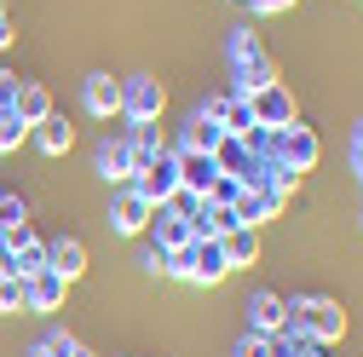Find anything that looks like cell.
<instances>
[{"label": "cell", "mask_w": 363, "mask_h": 357, "mask_svg": "<svg viewBox=\"0 0 363 357\" xmlns=\"http://www.w3.org/2000/svg\"><path fill=\"white\" fill-rule=\"evenodd\" d=\"M231 69H237V81H242V98L265 93V86H277V64L265 58V47H259L248 29L231 35Z\"/></svg>", "instance_id": "cell-1"}, {"label": "cell", "mask_w": 363, "mask_h": 357, "mask_svg": "<svg viewBox=\"0 0 363 357\" xmlns=\"http://www.w3.org/2000/svg\"><path fill=\"white\" fill-rule=\"evenodd\" d=\"M162 104H167V86H162L156 75H133V81H121V115H127V121H156Z\"/></svg>", "instance_id": "cell-2"}, {"label": "cell", "mask_w": 363, "mask_h": 357, "mask_svg": "<svg viewBox=\"0 0 363 357\" xmlns=\"http://www.w3.org/2000/svg\"><path fill=\"white\" fill-rule=\"evenodd\" d=\"M289 323L306 329V334H317V340H335V334L346 329V317H340L335 300H294V305H289Z\"/></svg>", "instance_id": "cell-3"}, {"label": "cell", "mask_w": 363, "mask_h": 357, "mask_svg": "<svg viewBox=\"0 0 363 357\" xmlns=\"http://www.w3.org/2000/svg\"><path fill=\"white\" fill-rule=\"evenodd\" d=\"M133 191H139L150 208H167V196L179 191V162H173V156H156V162H145L139 173H133Z\"/></svg>", "instance_id": "cell-4"}, {"label": "cell", "mask_w": 363, "mask_h": 357, "mask_svg": "<svg viewBox=\"0 0 363 357\" xmlns=\"http://www.w3.org/2000/svg\"><path fill=\"white\" fill-rule=\"evenodd\" d=\"M248 329L254 334H283L289 329V305L277 300V294H271V288H259V294H248Z\"/></svg>", "instance_id": "cell-5"}, {"label": "cell", "mask_w": 363, "mask_h": 357, "mask_svg": "<svg viewBox=\"0 0 363 357\" xmlns=\"http://www.w3.org/2000/svg\"><path fill=\"white\" fill-rule=\"evenodd\" d=\"M173 162H179V191H196V196H208V185L219 178L213 156H208V150H179Z\"/></svg>", "instance_id": "cell-6"}, {"label": "cell", "mask_w": 363, "mask_h": 357, "mask_svg": "<svg viewBox=\"0 0 363 357\" xmlns=\"http://www.w3.org/2000/svg\"><path fill=\"white\" fill-rule=\"evenodd\" d=\"M248 104H254V127H271V132H277V127L294 121V104H289L283 86H265V93H254Z\"/></svg>", "instance_id": "cell-7"}, {"label": "cell", "mask_w": 363, "mask_h": 357, "mask_svg": "<svg viewBox=\"0 0 363 357\" xmlns=\"http://www.w3.org/2000/svg\"><path fill=\"white\" fill-rule=\"evenodd\" d=\"M231 265H225V248L213 242V237H196L191 242V283H219Z\"/></svg>", "instance_id": "cell-8"}, {"label": "cell", "mask_w": 363, "mask_h": 357, "mask_svg": "<svg viewBox=\"0 0 363 357\" xmlns=\"http://www.w3.org/2000/svg\"><path fill=\"white\" fill-rule=\"evenodd\" d=\"M150 213H156V208H150L139 191H121L116 208H110V219H116V231H121V237H139V231L150 225Z\"/></svg>", "instance_id": "cell-9"}, {"label": "cell", "mask_w": 363, "mask_h": 357, "mask_svg": "<svg viewBox=\"0 0 363 357\" xmlns=\"http://www.w3.org/2000/svg\"><path fill=\"white\" fill-rule=\"evenodd\" d=\"M81 98H86V110H93V115H121V81H110V75L99 69V75L81 81Z\"/></svg>", "instance_id": "cell-10"}, {"label": "cell", "mask_w": 363, "mask_h": 357, "mask_svg": "<svg viewBox=\"0 0 363 357\" xmlns=\"http://www.w3.org/2000/svg\"><path fill=\"white\" fill-rule=\"evenodd\" d=\"M150 219H156V248H162V254H179V248H191V242H196L191 219H179L173 208H156Z\"/></svg>", "instance_id": "cell-11"}, {"label": "cell", "mask_w": 363, "mask_h": 357, "mask_svg": "<svg viewBox=\"0 0 363 357\" xmlns=\"http://www.w3.org/2000/svg\"><path fill=\"white\" fill-rule=\"evenodd\" d=\"M64 277L58 271H35V277H23V294H29V311H58L64 305Z\"/></svg>", "instance_id": "cell-12"}, {"label": "cell", "mask_w": 363, "mask_h": 357, "mask_svg": "<svg viewBox=\"0 0 363 357\" xmlns=\"http://www.w3.org/2000/svg\"><path fill=\"white\" fill-rule=\"evenodd\" d=\"M47 271H58L64 283H75V277L86 271V248H81L75 237H58V242L47 248Z\"/></svg>", "instance_id": "cell-13"}, {"label": "cell", "mask_w": 363, "mask_h": 357, "mask_svg": "<svg viewBox=\"0 0 363 357\" xmlns=\"http://www.w3.org/2000/svg\"><path fill=\"white\" fill-rule=\"evenodd\" d=\"M219 248H225V265L237 271V265H254V254H259V237H254V225H231V231L219 237Z\"/></svg>", "instance_id": "cell-14"}, {"label": "cell", "mask_w": 363, "mask_h": 357, "mask_svg": "<svg viewBox=\"0 0 363 357\" xmlns=\"http://www.w3.org/2000/svg\"><path fill=\"white\" fill-rule=\"evenodd\" d=\"M35 144L47 150V156H64V150L75 144V127H69L64 115H40V121H35Z\"/></svg>", "instance_id": "cell-15"}, {"label": "cell", "mask_w": 363, "mask_h": 357, "mask_svg": "<svg viewBox=\"0 0 363 357\" xmlns=\"http://www.w3.org/2000/svg\"><path fill=\"white\" fill-rule=\"evenodd\" d=\"M219 139H225V127H219V115H208V110H196L191 115V132H185V144H179V150H219Z\"/></svg>", "instance_id": "cell-16"}, {"label": "cell", "mask_w": 363, "mask_h": 357, "mask_svg": "<svg viewBox=\"0 0 363 357\" xmlns=\"http://www.w3.org/2000/svg\"><path fill=\"white\" fill-rule=\"evenodd\" d=\"M99 173L104 178H133V173H139V150H133V144H104L99 150Z\"/></svg>", "instance_id": "cell-17"}, {"label": "cell", "mask_w": 363, "mask_h": 357, "mask_svg": "<svg viewBox=\"0 0 363 357\" xmlns=\"http://www.w3.org/2000/svg\"><path fill=\"white\" fill-rule=\"evenodd\" d=\"M219 127L231 132V139H248V132H254V104L248 98H225L219 104Z\"/></svg>", "instance_id": "cell-18"}, {"label": "cell", "mask_w": 363, "mask_h": 357, "mask_svg": "<svg viewBox=\"0 0 363 357\" xmlns=\"http://www.w3.org/2000/svg\"><path fill=\"white\" fill-rule=\"evenodd\" d=\"M12 110H18V121H23V127H35L40 115H52V98H47V86H23Z\"/></svg>", "instance_id": "cell-19"}, {"label": "cell", "mask_w": 363, "mask_h": 357, "mask_svg": "<svg viewBox=\"0 0 363 357\" xmlns=\"http://www.w3.org/2000/svg\"><path fill=\"white\" fill-rule=\"evenodd\" d=\"M23 219H29L23 196H0V231H23Z\"/></svg>", "instance_id": "cell-20"}, {"label": "cell", "mask_w": 363, "mask_h": 357, "mask_svg": "<svg viewBox=\"0 0 363 357\" xmlns=\"http://www.w3.org/2000/svg\"><path fill=\"white\" fill-rule=\"evenodd\" d=\"M0 311H29V294H23V277H0Z\"/></svg>", "instance_id": "cell-21"}, {"label": "cell", "mask_w": 363, "mask_h": 357, "mask_svg": "<svg viewBox=\"0 0 363 357\" xmlns=\"http://www.w3.org/2000/svg\"><path fill=\"white\" fill-rule=\"evenodd\" d=\"M237 357H277V346H271L265 334H248V340L237 346Z\"/></svg>", "instance_id": "cell-22"}, {"label": "cell", "mask_w": 363, "mask_h": 357, "mask_svg": "<svg viewBox=\"0 0 363 357\" xmlns=\"http://www.w3.org/2000/svg\"><path fill=\"white\" fill-rule=\"evenodd\" d=\"M259 12H283V6H294V0H254Z\"/></svg>", "instance_id": "cell-23"}, {"label": "cell", "mask_w": 363, "mask_h": 357, "mask_svg": "<svg viewBox=\"0 0 363 357\" xmlns=\"http://www.w3.org/2000/svg\"><path fill=\"white\" fill-rule=\"evenodd\" d=\"M352 162H357V173H363V121H357V144H352Z\"/></svg>", "instance_id": "cell-24"}, {"label": "cell", "mask_w": 363, "mask_h": 357, "mask_svg": "<svg viewBox=\"0 0 363 357\" xmlns=\"http://www.w3.org/2000/svg\"><path fill=\"white\" fill-rule=\"evenodd\" d=\"M29 357H52V351H47V346H35V351H29Z\"/></svg>", "instance_id": "cell-25"}]
</instances>
